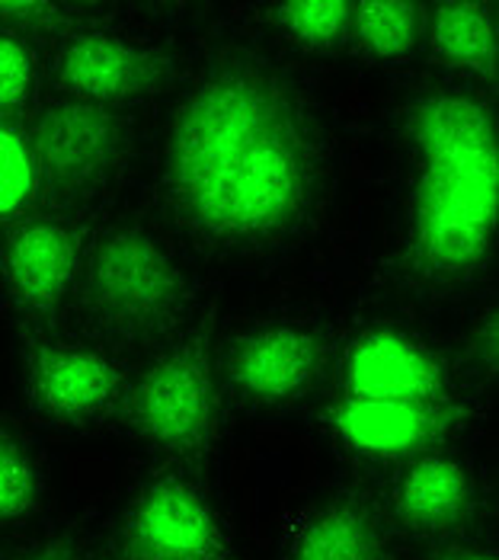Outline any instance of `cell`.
Returning <instances> with one entry per match:
<instances>
[{"instance_id":"4","label":"cell","mask_w":499,"mask_h":560,"mask_svg":"<svg viewBox=\"0 0 499 560\" xmlns=\"http://www.w3.org/2000/svg\"><path fill=\"white\" fill-rule=\"evenodd\" d=\"M214 385L202 343H183L158 359L131 394V423L158 452L206 455L214 439Z\"/></svg>"},{"instance_id":"22","label":"cell","mask_w":499,"mask_h":560,"mask_svg":"<svg viewBox=\"0 0 499 560\" xmlns=\"http://www.w3.org/2000/svg\"><path fill=\"white\" fill-rule=\"evenodd\" d=\"M39 13H45L42 3H0V16H26V20H33Z\"/></svg>"},{"instance_id":"17","label":"cell","mask_w":499,"mask_h":560,"mask_svg":"<svg viewBox=\"0 0 499 560\" xmlns=\"http://www.w3.org/2000/svg\"><path fill=\"white\" fill-rule=\"evenodd\" d=\"M36 158L16 131L0 126V218L23 212L36 196Z\"/></svg>"},{"instance_id":"6","label":"cell","mask_w":499,"mask_h":560,"mask_svg":"<svg viewBox=\"0 0 499 560\" xmlns=\"http://www.w3.org/2000/svg\"><path fill=\"white\" fill-rule=\"evenodd\" d=\"M330 432L336 442L374 462L429 455L452 430L449 404H404V400H365L339 397L330 407Z\"/></svg>"},{"instance_id":"13","label":"cell","mask_w":499,"mask_h":560,"mask_svg":"<svg viewBox=\"0 0 499 560\" xmlns=\"http://www.w3.org/2000/svg\"><path fill=\"white\" fill-rule=\"evenodd\" d=\"M474 506V477L449 455H419L391 487V518L410 532L439 535L464 522Z\"/></svg>"},{"instance_id":"16","label":"cell","mask_w":499,"mask_h":560,"mask_svg":"<svg viewBox=\"0 0 499 560\" xmlns=\"http://www.w3.org/2000/svg\"><path fill=\"white\" fill-rule=\"evenodd\" d=\"M419 10L414 3H359L352 7V26L369 51L381 58H404L416 45Z\"/></svg>"},{"instance_id":"7","label":"cell","mask_w":499,"mask_h":560,"mask_svg":"<svg viewBox=\"0 0 499 560\" xmlns=\"http://www.w3.org/2000/svg\"><path fill=\"white\" fill-rule=\"evenodd\" d=\"M286 560H404L397 522L369 497L339 493L291 522Z\"/></svg>"},{"instance_id":"20","label":"cell","mask_w":499,"mask_h":560,"mask_svg":"<svg viewBox=\"0 0 499 560\" xmlns=\"http://www.w3.org/2000/svg\"><path fill=\"white\" fill-rule=\"evenodd\" d=\"M33 90V58L13 36L0 33V106H20Z\"/></svg>"},{"instance_id":"5","label":"cell","mask_w":499,"mask_h":560,"mask_svg":"<svg viewBox=\"0 0 499 560\" xmlns=\"http://www.w3.org/2000/svg\"><path fill=\"white\" fill-rule=\"evenodd\" d=\"M119 560H231V541L189 477L164 471L148 480L119 525Z\"/></svg>"},{"instance_id":"11","label":"cell","mask_w":499,"mask_h":560,"mask_svg":"<svg viewBox=\"0 0 499 560\" xmlns=\"http://www.w3.org/2000/svg\"><path fill=\"white\" fill-rule=\"evenodd\" d=\"M78 272V237L68 224L30 221L0 244V279L26 311H48L65 299Z\"/></svg>"},{"instance_id":"3","label":"cell","mask_w":499,"mask_h":560,"mask_svg":"<svg viewBox=\"0 0 499 560\" xmlns=\"http://www.w3.org/2000/svg\"><path fill=\"white\" fill-rule=\"evenodd\" d=\"M183 304V276L164 247L138 228L96 244L86 266V307L113 334L141 337L166 327Z\"/></svg>"},{"instance_id":"8","label":"cell","mask_w":499,"mask_h":560,"mask_svg":"<svg viewBox=\"0 0 499 560\" xmlns=\"http://www.w3.org/2000/svg\"><path fill=\"white\" fill-rule=\"evenodd\" d=\"M125 135L116 116L93 103L51 106L33 135L36 171L61 189H83L116 167Z\"/></svg>"},{"instance_id":"2","label":"cell","mask_w":499,"mask_h":560,"mask_svg":"<svg viewBox=\"0 0 499 560\" xmlns=\"http://www.w3.org/2000/svg\"><path fill=\"white\" fill-rule=\"evenodd\" d=\"M416 167L414 247L436 272H464L487 257L497 231V135L484 106L442 93L410 119Z\"/></svg>"},{"instance_id":"14","label":"cell","mask_w":499,"mask_h":560,"mask_svg":"<svg viewBox=\"0 0 499 560\" xmlns=\"http://www.w3.org/2000/svg\"><path fill=\"white\" fill-rule=\"evenodd\" d=\"M58 78L83 100L131 96L151 81V58L113 36H81L61 51Z\"/></svg>"},{"instance_id":"19","label":"cell","mask_w":499,"mask_h":560,"mask_svg":"<svg viewBox=\"0 0 499 560\" xmlns=\"http://www.w3.org/2000/svg\"><path fill=\"white\" fill-rule=\"evenodd\" d=\"M39 483L30 455L13 435L0 430V518L26 516L36 503Z\"/></svg>"},{"instance_id":"23","label":"cell","mask_w":499,"mask_h":560,"mask_svg":"<svg viewBox=\"0 0 499 560\" xmlns=\"http://www.w3.org/2000/svg\"><path fill=\"white\" fill-rule=\"evenodd\" d=\"M442 560H497V551H490V548H457Z\"/></svg>"},{"instance_id":"9","label":"cell","mask_w":499,"mask_h":560,"mask_svg":"<svg viewBox=\"0 0 499 560\" xmlns=\"http://www.w3.org/2000/svg\"><path fill=\"white\" fill-rule=\"evenodd\" d=\"M445 385L439 359L404 334H369L346 352V397L445 404Z\"/></svg>"},{"instance_id":"15","label":"cell","mask_w":499,"mask_h":560,"mask_svg":"<svg viewBox=\"0 0 499 560\" xmlns=\"http://www.w3.org/2000/svg\"><path fill=\"white\" fill-rule=\"evenodd\" d=\"M436 51L461 68L490 71L497 61V33L490 10L480 3H442L432 16Z\"/></svg>"},{"instance_id":"12","label":"cell","mask_w":499,"mask_h":560,"mask_svg":"<svg viewBox=\"0 0 499 560\" xmlns=\"http://www.w3.org/2000/svg\"><path fill=\"white\" fill-rule=\"evenodd\" d=\"M321 349L314 337L291 327L250 334L231 352V385L250 400L279 404L307 388L317 375Z\"/></svg>"},{"instance_id":"21","label":"cell","mask_w":499,"mask_h":560,"mask_svg":"<svg viewBox=\"0 0 499 560\" xmlns=\"http://www.w3.org/2000/svg\"><path fill=\"white\" fill-rule=\"evenodd\" d=\"M23 560H83V555L65 538H48V541L36 545Z\"/></svg>"},{"instance_id":"1","label":"cell","mask_w":499,"mask_h":560,"mask_svg":"<svg viewBox=\"0 0 499 560\" xmlns=\"http://www.w3.org/2000/svg\"><path fill=\"white\" fill-rule=\"evenodd\" d=\"M176 218L214 247L276 241L311 202L314 138L276 74L228 65L179 103L164 154Z\"/></svg>"},{"instance_id":"10","label":"cell","mask_w":499,"mask_h":560,"mask_svg":"<svg viewBox=\"0 0 499 560\" xmlns=\"http://www.w3.org/2000/svg\"><path fill=\"white\" fill-rule=\"evenodd\" d=\"M30 397L55 420H93L106 413L123 390V372L93 349L45 346L30 359Z\"/></svg>"},{"instance_id":"18","label":"cell","mask_w":499,"mask_h":560,"mask_svg":"<svg viewBox=\"0 0 499 560\" xmlns=\"http://www.w3.org/2000/svg\"><path fill=\"white\" fill-rule=\"evenodd\" d=\"M276 13L282 30L304 45H333L352 26L349 3H286Z\"/></svg>"}]
</instances>
